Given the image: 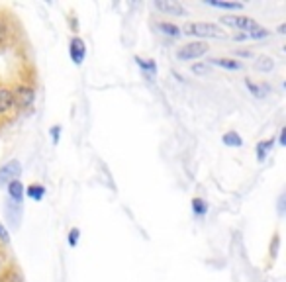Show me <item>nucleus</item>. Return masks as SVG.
Masks as SVG:
<instances>
[{
    "label": "nucleus",
    "mask_w": 286,
    "mask_h": 282,
    "mask_svg": "<svg viewBox=\"0 0 286 282\" xmlns=\"http://www.w3.org/2000/svg\"><path fill=\"white\" fill-rule=\"evenodd\" d=\"M20 173H22V165L20 161L12 159L6 165L0 167V184H8L12 180H20Z\"/></svg>",
    "instance_id": "39448f33"
},
{
    "label": "nucleus",
    "mask_w": 286,
    "mask_h": 282,
    "mask_svg": "<svg viewBox=\"0 0 286 282\" xmlns=\"http://www.w3.org/2000/svg\"><path fill=\"white\" fill-rule=\"evenodd\" d=\"M274 147V139H263L259 141L257 145H255V151H257V159L259 161H265L268 155V151Z\"/></svg>",
    "instance_id": "2eb2a0df"
},
{
    "label": "nucleus",
    "mask_w": 286,
    "mask_h": 282,
    "mask_svg": "<svg viewBox=\"0 0 286 282\" xmlns=\"http://www.w3.org/2000/svg\"><path fill=\"white\" fill-rule=\"evenodd\" d=\"M24 194H28V198H32V200L39 202V200H43V196H45V186L34 182V184H30V186H26V188H24Z\"/></svg>",
    "instance_id": "ddd939ff"
},
{
    "label": "nucleus",
    "mask_w": 286,
    "mask_h": 282,
    "mask_svg": "<svg viewBox=\"0 0 286 282\" xmlns=\"http://www.w3.org/2000/svg\"><path fill=\"white\" fill-rule=\"evenodd\" d=\"M278 145H286V127H280V133H278Z\"/></svg>",
    "instance_id": "cd10ccee"
},
{
    "label": "nucleus",
    "mask_w": 286,
    "mask_h": 282,
    "mask_svg": "<svg viewBox=\"0 0 286 282\" xmlns=\"http://www.w3.org/2000/svg\"><path fill=\"white\" fill-rule=\"evenodd\" d=\"M245 87L249 88V92L257 98H265L268 92H270V87L268 85H255L251 79H245Z\"/></svg>",
    "instance_id": "9b49d317"
},
{
    "label": "nucleus",
    "mask_w": 286,
    "mask_h": 282,
    "mask_svg": "<svg viewBox=\"0 0 286 282\" xmlns=\"http://www.w3.org/2000/svg\"><path fill=\"white\" fill-rule=\"evenodd\" d=\"M268 35H270V32H268V30H265V28H261V26H259L257 30H253V32H249V34H247V37H249V39H265V37H268Z\"/></svg>",
    "instance_id": "412c9836"
},
{
    "label": "nucleus",
    "mask_w": 286,
    "mask_h": 282,
    "mask_svg": "<svg viewBox=\"0 0 286 282\" xmlns=\"http://www.w3.org/2000/svg\"><path fill=\"white\" fill-rule=\"evenodd\" d=\"M49 133H51V139H53V143L57 145V143H59V135H61V125H53Z\"/></svg>",
    "instance_id": "393cba45"
},
{
    "label": "nucleus",
    "mask_w": 286,
    "mask_h": 282,
    "mask_svg": "<svg viewBox=\"0 0 286 282\" xmlns=\"http://www.w3.org/2000/svg\"><path fill=\"white\" fill-rule=\"evenodd\" d=\"M180 34H186V35H196V37H214V39H222L226 37V32L216 26L212 22H190L182 28Z\"/></svg>",
    "instance_id": "f257e3e1"
},
{
    "label": "nucleus",
    "mask_w": 286,
    "mask_h": 282,
    "mask_svg": "<svg viewBox=\"0 0 286 282\" xmlns=\"http://www.w3.org/2000/svg\"><path fill=\"white\" fill-rule=\"evenodd\" d=\"M8 32H10V30H8L6 20H2V18H0V41H4V39L8 37Z\"/></svg>",
    "instance_id": "b1692460"
},
{
    "label": "nucleus",
    "mask_w": 286,
    "mask_h": 282,
    "mask_svg": "<svg viewBox=\"0 0 286 282\" xmlns=\"http://www.w3.org/2000/svg\"><path fill=\"white\" fill-rule=\"evenodd\" d=\"M0 239L4 241V243H8L10 241V235H8V229H6V226L0 222Z\"/></svg>",
    "instance_id": "a878e982"
},
{
    "label": "nucleus",
    "mask_w": 286,
    "mask_h": 282,
    "mask_svg": "<svg viewBox=\"0 0 286 282\" xmlns=\"http://www.w3.org/2000/svg\"><path fill=\"white\" fill-rule=\"evenodd\" d=\"M159 30H161L165 35H169V37H179L180 35V28L175 26V24H171V22H161V24H159Z\"/></svg>",
    "instance_id": "6ab92c4d"
},
{
    "label": "nucleus",
    "mask_w": 286,
    "mask_h": 282,
    "mask_svg": "<svg viewBox=\"0 0 286 282\" xmlns=\"http://www.w3.org/2000/svg\"><path fill=\"white\" fill-rule=\"evenodd\" d=\"M224 145H228V147H241L243 145V139H241V135L237 133V131H228V133H224Z\"/></svg>",
    "instance_id": "a211bd4d"
},
{
    "label": "nucleus",
    "mask_w": 286,
    "mask_h": 282,
    "mask_svg": "<svg viewBox=\"0 0 286 282\" xmlns=\"http://www.w3.org/2000/svg\"><path fill=\"white\" fill-rule=\"evenodd\" d=\"M135 63L139 65V69L141 70H145L147 75H155L157 73V63L153 61V59H141V57H135Z\"/></svg>",
    "instance_id": "f3484780"
},
{
    "label": "nucleus",
    "mask_w": 286,
    "mask_h": 282,
    "mask_svg": "<svg viewBox=\"0 0 286 282\" xmlns=\"http://www.w3.org/2000/svg\"><path fill=\"white\" fill-rule=\"evenodd\" d=\"M153 6L159 12L171 14V16H186V8L180 2H177V0H155Z\"/></svg>",
    "instance_id": "0eeeda50"
},
{
    "label": "nucleus",
    "mask_w": 286,
    "mask_h": 282,
    "mask_svg": "<svg viewBox=\"0 0 286 282\" xmlns=\"http://www.w3.org/2000/svg\"><path fill=\"white\" fill-rule=\"evenodd\" d=\"M20 212H22V204L12 202V200H8V202H6V214H8V218L12 220V224H14V226H18Z\"/></svg>",
    "instance_id": "dca6fc26"
},
{
    "label": "nucleus",
    "mask_w": 286,
    "mask_h": 282,
    "mask_svg": "<svg viewBox=\"0 0 286 282\" xmlns=\"http://www.w3.org/2000/svg\"><path fill=\"white\" fill-rule=\"evenodd\" d=\"M12 96H14V106H18L20 110H26V108H30V106L34 104L36 90L22 85V87H16V90L12 92Z\"/></svg>",
    "instance_id": "20e7f679"
},
{
    "label": "nucleus",
    "mask_w": 286,
    "mask_h": 282,
    "mask_svg": "<svg viewBox=\"0 0 286 282\" xmlns=\"http://www.w3.org/2000/svg\"><path fill=\"white\" fill-rule=\"evenodd\" d=\"M79 237H81V229H79V228H71V229H69V235H67V241H69V245L77 247V243H79Z\"/></svg>",
    "instance_id": "5701e85b"
},
{
    "label": "nucleus",
    "mask_w": 286,
    "mask_h": 282,
    "mask_svg": "<svg viewBox=\"0 0 286 282\" xmlns=\"http://www.w3.org/2000/svg\"><path fill=\"white\" fill-rule=\"evenodd\" d=\"M190 70H192L194 75H198V77H202V75H208V73H210V65H208V63H194Z\"/></svg>",
    "instance_id": "4be33fe9"
},
{
    "label": "nucleus",
    "mask_w": 286,
    "mask_h": 282,
    "mask_svg": "<svg viewBox=\"0 0 286 282\" xmlns=\"http://www.w3.org/2000/svg\"><path fill=\"white\" fill-rule=\"evenodd\" d=\"M192 214L198 216V218L206 216V214H208V204H206L202 198H192Z\"/></svg>",
    "instance_id": "aec40b11"
},
{
    "label": "nucleus",
    "mask_w": 286,
    "mask_h": 282,
    "mask_svg": "<svg viewBox=\"0 0 286 282\" xmlns=\"http://www.w3.org/2000/svg\"><path fill=\"white\" fill-rule=\"evenodd\" d=\"M206 53H208V43L206 41H192V43H186V45L179 47L177 59H180V61H192V59H200Z\"/></svg>",
    "instance_id": "f03ea898"
},
{
    "label": "nucleus",
    "mask_w": 286,
    "mask_h": 282,
    "mask_svg": "<svg viewBox=\"0 0 286 282\" xmlns=\"http://www.w3.org/2000/svg\"><path fill=\"white\" fill-rule=\"evenodd\" d=\"M284 30H286V26L284 24H280V26H278V34H284Z\"/></svg>",
    "instance_id": "c756f323"
},
{
    "label": "nucleus",
    "mask_w": 286,
    "mask_h": 282,
    "mask_svg": "<svg viewBox=\"0 0 286 282\" xmlns=\"http://www.w3.org/2000/svg\"><path fill=\"white\" fill-rule=\"evenodd\" d=\"M24 184H22V180H12V182H8V200H12V202H18L22 204V200H24Z\"/></svg>",
    "instance_id": "6e6552de"
},
{
    "label": "nucleus",
    "mask_w": 286,
    "mask_h": 282,
    "mask_svg": "<svg viewBox=\"0 0 286 282\" xmlns=\"http://www.w3.org/2000/svg\"><path fill=\"white\" fill-rule=\"evenodd\" d=\"M69 55H71V59L75 65H83V61H85V57H87V43H85L83 37H79V35L71 37Z\"/></svg>",
    "instance_id": "423d86ee"
},
{
    "label": "nucleus",
    "mask_w": 286,
    "mask_h": 282,
    "mask_svg": "<svg viewBox=\"0 0 286 282\" xmlns=\"http://www.w3.org/2000/svg\"><path fill=\"white\" fill-rule=\"evenodd\" d=\"M284 200H286V194L282 192L280 198H278V216H284Z\"/></svg>",
    "instance_id": "bb28decb"
},
{
    "label": "nucleus",
    "mask_w": 286,
    "mask_h": 282,
    "mask_svg": "<svg viewBox=\"0 0 286 282\" xmlns=\"http://www.w3.org/2000/svg\"><path fill=\"white\" fill-rule=\"evenodd\" d=\"M237 55H241V57H251L249 51H241V53H237Z\"/></svg>",
    "instance_id": "7c9ffc66"
},
{
    "label": "nucleus",
    "mask_w": 286,
    "mask_h": 282,
    "mask_svg": "<svg viewBox=\"0 0 286 282\" xmlns=\"http://www.w3.org/2000/svg\"><path fill=\"white\" fill-rule=\"evenodd\" d=\"M220 22H222L224 26H232V28L241 30V32H253V30L259 28V24H257L255 20L245 18V16H222Z\"/></svg>",
    "instance_id": "7ed1b4c3"
},
{
    "label": "nucleus",
    "mask_w": 286,
    "mask_h": 282,
    "mask_svg": "<svg viewBox=\"0 0 286 282\" xmlns=\"http://www.w3.org/2000/svg\"><path fill=\"white\" fill-rule=\"evenodd\" d=\"M210 63L216 65V67H222V69H228V70L243 69V63H239V61H235V59H228V57H218V59H212Z\"/></svg>",
    "instance_id": "9d476101"
},
{
    "label": "nucleus",
    "mask_w": 286,
    "mask_h": 282,
    "mask_svg": "<svg viewBox=\"0 0 286 282\" xmlns=\"http://www.w3.org/2000/svg\"><path fill=\"white\" fill-rule=\"evenodd\" d=\"M14 108V96L12 90L8 88H0V114H6Z\"/></svg>",
    "instance_id": "1a4fd4ad"
},
{
    "label": "nucleus",
    "mask_w": 286,
    "mask_h": 282,
    "mask_svg": "<svg viewBox=\"0 0 286 282\" xmlns=\"http://www.w3.org/2000/svg\"><path fill=\"white\" fill-rule=\"evenodd\" d=\"M255 69L261 70V73H270V70L274 69V59L268 57V55H259L255 59Z\"/></svg>",
    "instance_id": "f8f14e48"
},
{
    "label": "nucleus",
    "mask_w": 286,
    "mask_h": 282,
    "mask_svg": "<svg viewBox=\"0 0 286 282\" xmlns=\"http://www.w3.org/2000/svg\"><path fill=\"white\" fill-rule=\"evenodd\" d=\"M204 4L212 6V8H220V10H241L243 4L241 2H222V0H204Z\"/></svg>",
    "instance_id": "4468645a"
},
{
    "label": "nucleus",
    "mask_w": 286,
    "mask_h": 282,
    "mask_svg": "<svg viewBox=\"0 0 286 282\" xmlns=\"http://www.w3.org/2000/svg\"><path fill=\"white\" fill-rule=\"evenodd\" d=\"M233 39H235V41H243V39H247V34H237V35H233Z\"/></svg>",
    "instance_id": "c85d7f7f"
}]
</instances>
